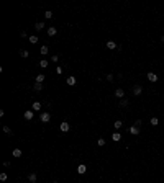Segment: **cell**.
Listing matches in <instances>:
<instances>
[{"label":"cell","mask_w":164,"mask_h":183,"mask_svg":"<svg viewBox=\"0 0 164 183\" xmlns=\"http://www.w3.org/2000/svg\"><path fill=\"white\" fill-rule=\"evenodd\" d=\"M23 116H25V119H26V121H31V119L35 118V111H33V110H28V111H25V114H23Z\"/></svg>","instance_id":"obj_1"},{"label":"cell","mask_w":164,"mask_h":183,"mask_svg":"<svg viewBox=\"0 0 164 183\" xmlns=\"http://www.w3.org/2000/svg\"><path fill=\"white\" fill-rule=\"evenodd\" d=\"M59 129H61L63 132H69L71 126H69V123H67V121H63V123H61V126H59Z\"/></svg>","instance_id":"obj_2"},{"label":"cell","mask_w":164,"mask_h":183,"mask_svg":"<svg viewBox=\"0 0 164 183\" xmlns=\"http://www.w3.org/2000/svg\"><path fill=\"white\" fill-rule=\"evenodd\" d=\"M141 93H143V87H141V85H135V87H133V95L139 97Z\"/></svg>","instance_id":"obj_3"},{"label":"cell","mask_w":164,"mask_h":183,"mask_svg":"<svg viewBox=\"0 0 164 183\" xmlns=\"http://www.w3.org/2000/svg\"><path fill=\"white\" fill-rule=\"evenodd\" d=\"M39 119H41L43 123H49V119H51V114H49V113H41Z\"/></svg>","instance_id":"obj_4"},{"label":"cell","mask_w":164,"mask_h":183,"mask_svg":"<svg viewBox=\"0 0 164 183\" xmlns=\"http://www.w3.org/2000/svg\"><path fill=\"white\" fill-rule=\"evenodd\" d=\"M148 80H149V82H158V75H156L154 72H149L148 74Z\"/></svg>","instance_id":"obj_5"},{"label":"cell","mask_w":164,"mask_h":183,"mask_svg":"<svg viewBox=\"0 0 164 183\" xmlns=\"http://www.w3.org/2000/svg\"><path fill=\"white\" fill-rule=\"evenodd\" d=\"M85 172H87V167H85V165H84V164H81V165H79V167H77V173L84 175V173H85Z\"/></svg>","instance_id":"obj_6"},{"label":"cell","mask_w":164,"mask_h":183,"mask_svg":"<svg viewBox=\"0 0 164 183\" xmlns=\"http://www.w3.org/2000/svg\"><path fill=\"white\" fill-rule=\"evenodd\" d=\"M56 33H57V29L54 26H49L48 28V36H56Z\"/></svg>","instance_id":"obj_7"},{"label":"cell","mask_w":164,"mask_h":183,"mask_svg":"<svg viewBox=\"0 0 164 183\" xmlns=\"http://www.w3.org/2000/svg\"><path fill=\"white\" fill-rule=\"evenodd\" d=\"M31 110L33 111H39L41 110V103H39V101H35V103L31 105Z\"/></svg>","instance_id":"obj_8"},{"label":"cell","mask_w":164,"mask_h":183,"mask_svg":"<svg viewBox=\"0 0 164 183\" xmlns=\"http://www.w3.org/2000/svg\"><path fill=\"white\" fill-rule=\"evenodd\" d=\"M130 134L138 136V134H139V128H136V126H131V128H130Z\"/></svg>","instance_id":"obj_9"},{"label":"cell","mask_w":164,"mask_h":183,"mask_svg":"<svg viewBox=\"0 0 164 183\" xmlns=\"http://www.w3.org/2000/svg\"><path fill=\"white\" fill-rule=\"evenodd\" d=\"M120 139H121V134H120V132H113V134H112V141H113V142H118Z\"/></svg>","instance_id":"obj_10"},{"label":"cell","mask_w":164,"mask_h":183,"mask_svg":"<svg viewBox=\"0 0 164 183\" xmlns=\"http://www.w3.org/2000/svg\"><path fill=\"white\" fill-rule=\"evenodd\" d=\"M18 54H20V57H23V59H26L28 56H30V52H28L26 49H20V51H18Z\"/></svg>","instance_id":"obj_11"},{"label":"cell","mask_w":164,"mask_h":183,"mask_svg":"<svg viewBox=\"0 0 164 183\" xmlns=\"http://www.w3.org/2000/svg\"><path fill=\"white\" fill-rule=\"evenodd\" d=\"M115 97H118V98H123V97H125V92L121 90V88H117V90H115Z\"/></svg>","instance_id":"obj_12"},{"label":"cell","mask_w":164,"mask_h":183,"mask_svg":"<svg viewBox=\"0 0 164 183\" xmlns=\"http://www.w3.org/2000/svg\"><path fill=\"white\" fill-rule=\"evenodd\" d=\"M66 82H67V85H71V87H72V85H76V77H67V80H66Z\"/></svg>","instance_id":"obj_13"},{"label":"cell","mask_w":164,"mask_h":183,"mask_svg":"<svg viewBox=\"0 0 164 183\" xmlns=\"http://www.w3.org/2000/svg\"><path fill=\"white\" fill-rule=\"evenodd\" d=\"M48 65H49V62H48L46 59H43V61H39V67H41V69H46Z\"/></svg>","instance_id":"obj_14"},{"label":"cell","mask_w":164,"mask_h":183,"mask_svg":"<svg viewBox=\"0 0 164 183\" xmlns=\"http://www.w3.org/2000/svg\"><path fill=\"white\" fill-rule=\"evenodd\" d=\"M39 52H41L43 56H46L48 52H49V49H48V46H41V49H39Z\"/></svg>","instance_id":"obj_15"},{"label":"cell","mask_w":164,"mask_h":183,"mask_svg":"<svg viewBox=\"0 0 164 183\" xmlns=\"http://www.w3.org/2000/svg\"><path fill=\"white\" fill-rule=\"evenodd\" d=\"M38 39H39L38 36H30V38H28V41H30L31 44H36V43H38Z\"/></svg>","instance_id":"obj_16"},{"label":"cell","mask_w":164,"mask_h":183,"mask_svg":"<svg viewBox=\"0 0 164 183\" xmlns=\"http://www.w3.org/2000/svg\"><path fill=\"white\" fill-rule=\"evenodd\" d=\"M107 47H108V49H117V47H118V46L115 44V43H113V41H108V43H107Z\"/></svg>","instance_id":"obj_17"},{"label":"cell","mask_w":164,"mask_h":183,"mask_svg":"<svg viewBox=\"0 0 164 183\" xmlns=\"http://www.w3.org/2000/svg\"><path fill=\"white\" fill-rule=\"evenodd\" d=\"M44 79H46V77L43 75V74H38V75H36V82H39V83H43V80H44Z\"/></svg>","instance_id":"obj_18"},{"label":"cell","mask_w":164,"mask_h":183,"mask_svg":"<svg viewBox=\"0 0 164 183\" xmlns=\"http://www.w3.org/2000/svg\"><path fill=\"white\" fill-rule=\"evenodd\" d=\"M28 180L33 183V182H36V173H30L28 175Z\"/></svg>","instance_id":"obj_19"},{"label":"cell","mask_w":164,"mask_h":183,"mask_svg":"<svg viewBox=\"0 0 164 183\" xmlns=\"http://www.w3.org/2000/svg\"><path fill=\"white\" fill-rule=\"evenodd\" d=\"M44 18L46 20H51V18H53V11H49V10H48V11H44Z\"/></svg>","instance_id":"obj_20"},{"label":"cell","mask_w":164,"mask_h":183,"mask_svg":"<svg viewBox=\"0 0 164 183\" xmlns=\"http://www.w3.org/2000/svg\"><path fill=\"white\" fill-rule=\"evenodd\" d=\"M35 90H38V92H41V90H43V83H39V82H36V83H35Z\"/></svg>","instance_id":"obj_21"},{"label":"cell","mask_w":164,"mask_h":183,"mask_svg":"<svg viewBox=\"0 0 164 183\" xmlns=\"http://www.w3.org/2000/svg\"><path fill=\"white\" fill-rule=\"evenodd\" d=\"M149 123H151L153 126H158V124H159V119H158V118H151V119H149Z\"/></svg>","instance_id":"obj_22"},{"label":"cell","mask_w":164,"mask_h":183,"mask_svg":"<svg viewBox=\"0 0 164 183\" xmlns=\"http://www.w3.org/2000/svg\"><path fill=\"white\" fill-rule=\"evenodd\" d=\"M3 132H5V134H8V136H12V134H13V132H12V129H10L8 126H3Z\"/></svg>","instance_id":"obj_23"},{"label":"cell","mask_w":164,"mask_h":183,"mask_svg":"<svg viewBox=\"0 0 164 183\" xmlns=\"http://www.w3.org/2000/svg\"><path fill=\"white\" fill-rule=\"evenodd\" d=\"M35 28L39 31V29H43V28H44V23H43V21H39V23H36V25H35Z\"/></svg>","instance_id":"obj_24"},{"label":"cell","mask_w":164,"mask_h":183,"mask_svg":"<svg viewBox=\"0 0 164 183\" xmlns=\"http://www.w3.org/2000/svg\"><path fill=\"white\" fill-rule=\"evenodd\" d=\"M121 126H123V123H121L120 119H117V121H115V129H120Z\"/></svg>","instance_id":"obj_25"},{"label":"cell","mask_w":164,"mask_h":183,"mask_svg":"<svg viewBox=\"0 0 164 183\" xmlns=\"http://www.w3.org/2000/svg\"><path fill=\"white\" fill-rule=\"evenodd\" d=\"M13 157H21V150H20V149H15V150H13Z\"/></svg>","instance_id":"obj_26"},{"label":"cell","mask_w":164,"mask_h":183,"mask_svg":"<svg viewBox=\"0 0 164 183\" xmlns=\"http://www.w3.org/2000/svg\"><path fill=\"white\" fill-rule=\"evenodd\" d=\"M126 105H128V100H125V98L120 100V106H126Z\"/></svg>","instance_id":"obj_27"},{"label":"cell","mask_w":164,"mask_h":183,"mask_svg":"<svg viewBox=\"0 0 164 183\" xmlns=\"http://www.w3.org/2000/svg\"><path fill=\"white\" fill-rule=\"evenodd\" d=\"M97 144H99V146H105V139H102V137H100V139H99V141H97Z\"/></svg>","instance_id":"obj_28"},{"label":"cell","mask_w":164,"mask_h":183,"mask_svg":"<svg viewBox=\"0 0 164 183\" xmlns=\"http://www.w3.org/2000/svg\"><path fill=\"white\" fill-rule=\"evenodd\" d=\"M56 74H63V67H61V65L56 67Z\"/></svg>","instance_id":"obj_29"},{"label":"cell","mask_w":164,"mask_h":183,"mask_svg":"<svg viewBox=\"0 0 164 183\" xmlns=\"http://www.w3.org/2000/svg\"><path fill=\"white\" fill-rule=\"evenodd\" d=\"M0 180L5 182V180H7V173H0Z\"/></svg>","instance_id":"obj_30"},{"label":"cell","mask_w":164,"mask_h":183,"mask_svg":"<svg viewBox=\"0 0 164 183\" xmlns=\"http://www.w3.org/2000/svg\"><path fill=\"white\" fill-rule=\"evenodd\" d=\"M51 61H53V62H57V61H59V56H53Z\"/></svg>","instance_id":"obj_31"},{"label":"cell","mask_w":164,"mask_h":183,"mask_svg":"<svg viewBox=\"0 0 164 183\" xmlns=\"http://www.w3.org/2000/svg\"><path fill=\"white\" fill-rule=\"evenodd\" d=\"M107 80H108V82L113 80V74H108V75H107Z\"/></svg>","instance_id":"obj_32"},{"label":"cell","mask_w":164,"mask_h":183,"mask_svg":"<svg viewBox=\"0 0 164 183\" xmlns=\"http://www.w3.org/2000/svg\"><path fill=\"white\" fill-rule=\"evenodd\" d=\"M135 126H136V128H139V126H141V119H136V123H135Z\"/></svg>","instance_id":"obj_33"},{"label":"cell","mask_w":164,"mask_h":183,"mask_svg":"<svg viewBox=\"0 0 164 183\" xmlns=\"http://www.w3.org/2000/svg\"><path fill=\"white\" fill-rule=\"evenodd\" d=\"M161 41H163V44H164V36H163V38H161Z\"/></svg>","instance_id":"obj_34"},{"label":"cell","mask_w":164,"mask_h":183,"mask_svg":"<svg viewBox=\"0 0 164 183\" xmlns=\"http://www.w3.org/2000/svg\"><path fill=\"white\" fill-rule=\"evenodd\" d=\"M53 183H57V182H53Z\"/></svg>","instance_id":"obj_35"}]
</instances>
